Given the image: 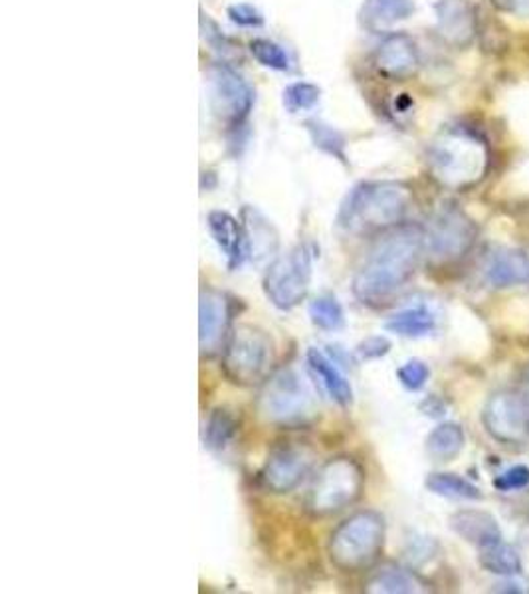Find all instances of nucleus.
I'll list each match as a JSON object with an SVG mask.
<instances>
[{
    "label": "nucleus",
    "mask_w": 529,
    "mask_h": 594,
    "mask_svg": "<svg viewBox=\"0 0 529 594\" xmlns=\"http://www.w3.org/2000/svg\"><path fill=\"white\" fill-rule=\"evenodd\" d=\"M260 413L276 425H305L315 415V400L300 375L286 368L266 378L260 393Z\"/></svg>",
    "instance_id": "7"
},
{
    "label": "nucleus",
    "mask_w": 529,
    "mask_h": 594,
    "mask_svg": "<svg viewBox=\"0 0 529 594\" xmlns=\"http://www.w3.org/2000/svg\"><path fill=\"white\" fill-rule=\"evenodd\" d=\"M418 54L413 39L407 34H393L381 42L377 52V66L387 76L403 77L415 72Z\"/></svg>",
    "instance_id": "17"
},
{
    "label": "nucleus",
    "mask_w": 529,
    "mask_h": 594,
    "mask_svg": "<svg viewBox=\"0 0 529 594\" xmlns=\"http://www.w3.org/2000/svg\"><path fill=\"white\" fill-rule=\"evenodd\" d=\"M305 361H308V367L312 371L313 377L318 378L323 390L338 405L350 406L353 403V388H351L350 381L341 375L340 368L335 367V363H331L328 355H323L322 351L310 350L305 355Z\"/></svg>",
    "instance_id": "20"
},
{
    "label": "nucleus",
    "mask_w": 529,
    "mask_h": 594,
    "mask_svg": "<svg viewBox=\"0 0 529 594\" xmlns=\"http://www.w3.org/2000/svg\"><path fill=\"white\" fill-rule=\"evenodd\" d=\"M308 132L312 135L315 147H320L323 152L331 153L335 157H340L343 160V137L335 129H331L330 125H323V123L310 122L308 123Z\"/></svg>",
    "instance_id": "31"
},
{
    "label": "nucleus",
    "mask_w": 529,
    "mask_h": 594,
    "mask_svg": "<svg viewBox=\"0 0 529 594\" xmlns=\"http://www.w3.org/2000/svg\"><path fill=\"white\" fill-rule=\"evenodd\" d=\"M310 320H312L315 327H320L323 331H338L345 325V313L341 303L333 298V295H320L315 298L310 308Z\"/></svg>",
    "instance_id": "27"
},
{
    "label": "nucleus",
    "mask_w": 529,
    "mask_h": 594,
    "mask_svg": "<svg viewBox=\"0 0 529 594\" xmlns=\"http://www.w3.org/2000/svg\"><path fill=\"white\" fill-rule=\"evenodd\" d=\"M529 486V468L528 466H514L510 470L501 472L494 480V488L500 491H518L523 490Z\"/></svg>",
    "instance_id": "33"
},
{
    "label": "nucleus",
    "mask_w": 529,
    "mask_h": 594,
    "mask_svg": "<svg viewBox=\"0 0 529 594\" xmlns=\"http://www.w3.org/2000/svg\"><path fill=\"white\" fill-rule=\"evenodd\" d=\"M365 473L353 458L341 456L323 463L322 470L313 480L308 496V510L313 515H331L345 510L357 500L363 491Z\"/></svg>",
    "instance_id": "6"
},
{
    "label": "nucleus",
    "mask_w": 529,
    "mask_h": 594,
    "mask_svg": "<svg viewBox=\"0 0 529 594\" xmlns=\"http://www.w3.org/2000/svg\"><path fill=\"white\" fill-rule=\"evenodd\" d=\"M312 468V454L302 446H282L266 460L262 468V483L274 493H290L295 490Z\"/></svg>",
    "instance_id": "12"
},
{
    "label": "nucleus",
    "mask_w": 529,
    "mask_h": 594,
    "mask_svg": "<svg viewBox=\"0 0 529 594\" xmlns=\"http://www.w3.org/2000/svg\"><path fill=\"white\" fill-rule=\"evenodd\" d=\"M250 52L262 66L270 67V70H276V72H290L292 70V62H290V56L286 54L284 48L278 46L272 40H252Z\"/></svg>",
    "instance_id": "29"
},
{
    "label": "nucleus",
    "mask_w": 529,
    "mask_h": 594,
    "mask_svg": "<svg viewBox=\"0 0 529 594\" xmlns=\"http://www.w3.org/2000/svg\"><path fill=\"white\" fill-rule=\"evenodd\" d=\"M242 225H245L248 258H252L256 264L264 262L278 252L280 246L278 232L262 212H258L255 207H246L242 210Z\"/></svg>",
    "instance_id": "16"
},
{
    "label": "nucleus",
    "mask_w": 529,
    "mask_h": 594,
    "mask_svg": "<svg viewBox=\"0 0 529 594\" xmlns=\"http://www.w3.org/2000/svg\"><path fill=\"white\" fill-rule=\"evenodd\" d=\"M501 2L514 9L529 10V0H501Z\"/></svg>",
    "instance_id": "37"
},
{
    "label": "nucleus",
    "mask_w": 529,
    "mask_h": 594,
    "mask_svg": "<svg viewBox=\"0 0 529 594\" xmlns=\"http://www.w3.org/2000/svg\"><path fill=\"white\" fill-rule=\"evenodd\" d=\"M464 430L454 423L436 426L435 430L426 438V452L436 458L438 462H450L458 454L463 452Z\"/></svg>",
    "instance_id": "23"
},
{
    "label": "nucleus",
    "mask_w": 529,
    "mask_h": 594,
    "mask_svg": "<svg viewBox=\"0 0 529 594\" xmlns=\"http://www.w3.org/2000/svg\"><path fill=\"white\" fill-rule=\"evenodd\" d=\"M385 543V519L377 511H360L345 519L331 533L330 559L333 565L353 573L377 561Z\"/></svg>",
    "instance_id": "3"
},
{
    "label": "nucleus",
    "mask_w": 529,
    "mask_h": 594,
    "mask_svg": "<svg viewBox=\"0 0 529 594\" xmlns=\"http://www.w3.org/2000/svg\"><path fill=\"white\" fill-rule=\"evenodd\" d=\"M486 280L494 288H511L529 282V256L521 250L494 252L486 264Z\"/></svg>",
    "instance_id": "18"
},
{
    "label": "nucleus",
    "mask_w": 529,
    "mask_h": 594,
    "mask_svg": "<svg viewBox=\"0 0 529 594\" xmlns=\"http://www.w3.org/2000/svg\"><path fill=\"white\" fill-rule=\"evenodd\" d=\"M274 365V343L266 331L238 325L230 331L222 350V371L235 385L252 387L270 377Z\"/></svg>",
    "instance_id": "5"
},
{
    "label": "nucleus",
    "mask_w": 529,
    "mask_h": 594,
    "mask_svg": "<svg viewBox=\"0 0 529 594\" xmlns=\"http://www.w3.org/2000/svg\"><path fill=\"white\" fill-rule=\"evenodd\" d=\"M385 327L391 333H397L401 337L416 340V337H426L428 333L435 330V315L426 310L425 305L408 308L403 312L395 313L388 317Z\"/></svg>",
    "instance_id": "22"
},
{
    "label": "nucleus",
    "mask_w": 529,
    "mask_h": 594,
    "mask_svg": "<svg viewBox=\"0 0 529 594\" xmlns=\"http://www.w3.org/2000/svg\"><path fill=\"white\" fill-rule=\"evenodd\" d=\"M312 282V250L295 246L290 252L278 256L268 265L264 275L266 298L274 308L288 312L305 300Z\"/></svg>",
    "instance_id": "8"
},
{
    "label": "nucleus",
    "mask_w": 529,
    "mask_h": 594,
    "mask_svg": "<svg viewBox=\"0 0 529 594\" xmlns=\"http://www.w3.org/2000/svg\"><path fill=\"white\" fill-rule=\"evenodd\" d=\"M526 408H528V418H529V373H528V381H526Z\"/></svg>",
    "instance_id": "38"
},
{
    "label": "nucleus",
    "mask_w": 529,
    "mask_h": 594,
    "mask_svg": "<svg viewBox=\"0 0 529 594\" xmlns=\"http://www.w3.org/2000/svg\"><path fill=\"white\" fill-rule=\"evenodd\" d=\"M480 565L486 571L501 576L520 575L521 573V559L518 551L501 543V541L491 548L480 549Z\"/></svg>",
    "instance_id": "25"
},
{
    "label": "nucleus",
    "mask_w": 529,
    "mask_h": 594,
    "mask_svg": "<svg viewBox=\"0 0 529 594\" xmlns=\"http://www.w3.org/2000/svg\"><path fill=\"white\" fill-rule=\"evenodd\" d=\"M426 488L450 500H483V493L473 481L464 480L456 473H431L426 478Z\"/></svg>",
    "instance_id": "24"
},
{
    "label": "nucleus",
    "mask_w": 529,
    "mask_h": 594,
    "mask_svg": "<svg viewBox=\"0 0 529 594\" xmlns=\"http://www.w3.org/2000/svg\"><path fill=\"white\" fill-rule=\"evenodd\" d=\"M255 94L235 70L220 66L210 74V107L218 119L240 125L250 114Z\"/></svg>",
    "instance_id": "10"
},
{
    "label": "nucleus",
    "mask_w": 529,
    "mask_h": 594,
    "mask_svg": "<svg viewBox=\"0 0 529 594\" xmlns=\"http://www.w3.org/2000/svg\"><path fill=\"white\" fill-rule=\"evenodd\" d=\"M237 435V420L225 408H215L205 425V444L210 450H225Z\"/></svg>",
    "instance_id": "26"
},
{
    "label": "nucleus",
    "mask_w": 529,
    "mask_h": 594,
    "mask_svg": "<svg viewBox=\"0 0 529 594\" xmlns=\"http://www.w3.org/2000/svg\"><path fill=\"white\" fill-rule=\"evenodd\" d=\"M365 591L373 594H413L425 588L413 573L395 565H385L369 576Z\"/></svg>",
    "instance_id": "21"
},
{
    "label": "nucleus",
    "mask_w": 529,
    "mask_h": 594,
    "mask_svg": "<svg viewBox=\"0 0 529 594\" xmlns=\"http://www.w3.org/2000/svg\"><path fill=\"white\" fill-rule=\"evenodd\" d=\"M476 225L454 207L436 210L425 228V252L435 264H450L470 252Z\"/></svg>",
    "instance_id": "9"
},
{
    "label": "nucleus",
    "mask_w": 529,
    "mask_h": 594,
    "mask_svg": "<svg viewBox=\"0 0 529 594\" xmlns=\"http://www.w3.org/2000/svg\"><path fill=\"white\" fill-rule=\"evenodd\" d=\"M438 32L450 44H466L476 32V14L468 0H440L435 7Z\"/></svg>",
    "instance_id": "15"
},
{
    "label": "nucleus",
    "mask_w": 529,
    "mask_h": 594,
    "mask_svg": "<svg viewBox=\"0 0 529 594\" xmlns=\"http://www.w3.org/2000/svg\"><path fill=\"white\" fill-rule=\"evenodd\" d=\"M415 12L413 0H369V19L383 24L405 20Z\"/></svg>",
    "instance_id": "28"
},
{
    "label": "nucleus",
    "mask_w": 529,
    "mask_h": 594,
    "mask_svg": "<svg viewBox=\"0 0 529 594\" xmlns=\"http://www.w3.org/2000/svg\"><path fill=\"white\" fill-rule=\"evenodd\" d=\"M450 528L466 539L468 543H474L476 548L486 549L500 543L501 531L498 521L491 518L490 513L484 511L466 510L458 511L450 519Z\"/></svg>",
    "instance_id": "19"
},
{
    "label": "nucleus",
    "mask_w": 529,
    "mask_h": 594,
    "mask_svg": "<svg viewBox=\"0 0 529 594\" xmlns=\"http://www.w3.org/2000/svg\"><path fill=\"white\" fill-rule=\"evenodd\" d=\"M423 254L425 228L401 222L383 230L355 272V298L367 305L388 302L415 275Z\"/></svg>",
    "instance_id": "1"
},
{
    "label": "nucleus",
    "mask_w": 529,
    "mask_h": 594,
    "mask_svg": "<svg viewBox=\"0 0 529 594\" xmlns=\"http://www.w3.org/2000/svg\"><path fill=\"white\" fill-rule=\"evenodd\" d=\"M230 302L227 295L205 288L199 300V347L203 357H217L222 353L230 335Z\"/></svg>",
    "instance_id": "11"
},
{
    "label": "nucleus",
    "mask_w": 529,
    "mask_h": 594,
    "mask_svg": "<svg viewBox=\"0 0 529 594\" xmlns=\"http://www.w3.org/2000/svg\"><path fill=\"white\" fill-rule=\"evenodd\" d=\"M398 381L401 385L407 388V390H421L425 387L426 381L431 377V368L426 367L423 361H408L403 367L397 371Z\"/></svg>",
    "instance_id": "32"
},
{
    "label": "nucleus",
    "mask_w": 529,
    "mask_h": 594,
    "mask_svg": "<svg viewBox=\"0 0 529 594\" xmlns=\"http://www.w3.org/2000/svg\"><path fill=\"white\" fill-rule=\"evenodd\" d=\"M318 102H320V90H318V85L298 82V84L286 87L284 105L288 107V112H292V114L308 112Z\"/></svg>",
    "instance_id": "30"
},
{
    "label": "nucleus",
    "mask_w": 529,
    "mask_h": 594,
    "mask_svg": "<svg viewBox=\"0 0 529 594\" xmlns=\"http://www.w3.org/2000/svg\"><path fill=\"white\" fill-rule=\"evenodd\" d=\"M514 180L520 185L523 192H529V165H523L520 169L514 173Z\"/></svg>",
    "instance_id": "36"
},
{
    "label": "nucleus",
    "mask_w": 529,
    "mask_h": 594,
    "mask_svg": "<svg viewBox=\"0 0 529 594\" xmlns=\"http://www.w3.org/2000/svg\"><path fill=\"white\" fill-rule=\"evenodd\" d=\"M411 207V190L401 183H363L350 190L338 215V225L350 235L383 232L397 227Z\"/></svg>",
    "instance_id": "2"
},
{
    "label": "nucleus",
    "mask_w": 529,
    "mask_h": 594,
    "mask_svg": "<svg viewBox=\"0 0 529 594\" xmlns=\"http://www.w3.org/2000/svg\"><path fill=\"white\" fill-rule=\"evenodd\" d=\"M388 350H391V343L385 337H369V340L363 341L360 347H357V357L361 361H371V358L383 357L387 355Z\"/></svg>",
    "instance_id": "35"
},
{
    "label": "nucleus",
    "mask_w": 529,
    "mask_h": 594,
    "mask_svg": "<svg viewBox=\"0 0 529 594\" xmlns=\"http://www.w3.org/2000/svg\"><path fill=\"white\" fill-rule=\"evenodd\" d=\"M228 19L232 20L238 27L246 29H256L264 24V17L250 4H235L228 9Z\"/></svg>",
    "instance_id": "34"
},
{
    "label": "nucleus",
    "mask_w": 529,
    "mask_h": 594,
    "mask_svg": "<svg viewBox=\"0 0 529 594\" xmlns=\"http://www.w3.org/2000/svg\"><path fill=\"white\" fill-rule=\"evenodd\" d=\"M207 225L210 237L215 238L220 252L227 256L228 268L230 270L240 268L248 258L245 225L222 210L210 212Z\"/></svg>",
    "instance_id": "14"
},
{
    "label": "nucleus",
    "mask_w": 529,
    "mask_h": 594,
    "mask_svg": "<svg viewBox=\"0 0 529 594\" xmlns=\"http://www.w3.org/2000/svg\"><path fill=\"white\" fill-rule=\"evenodd\" d=\"M428 165L446 187L460 189L480 180L488 167V152L483 142L464 133H448L436 139L428 152Z\"/></svg>",
    "instance_id": "4"
},
{
    "label": "nucleus",
    "mask_w": 529,
    "mask_h": 594,
    "mask_svg": "<svg viewBox=\"0 0 529 594\" xmlns=\"http://www.w3.org/2000/svg\"><path fill=\"white\" fill-rule=\"evenodd\" d=\"M483 418L491 438L504 444L520 442L528 428V408L511 393L491 396L484 408Z\"/></svg>",
    "instance_id": "13"
}]
</instances>
